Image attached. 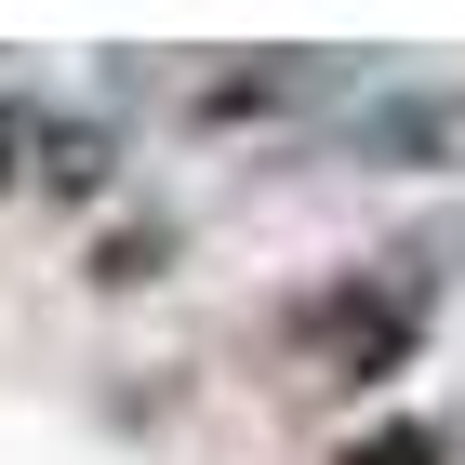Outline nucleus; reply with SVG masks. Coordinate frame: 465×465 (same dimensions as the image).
Returning <instances> with one entry per match:
<instances>
[{"label":"nucleus","instance_id":"f257e3e1","mask_svg":"<svg viewBox=\"0 0 465 465\" xmlns=\"http://www.w3.org/2000/svg\"><path fill=\"white\" fill-rule=\"evenodd\" d=\"M292 346L332 386H386L399 359L426 346V266H346V280L292 292Z\"/></svg>","mask_w":465,"mask_h":465},{"label":"nucleus","instance_id":"f03ea898","mask_svg":"<svg viewBox=\"0 0 465 465\" xmlns=\"http://www.w3.org/2000/svg\"><path fill=\"white\" fill-rule=\"evenodd\" d=\"M27 186H54V200H107L120 186V134L80 107H27Z\"/></svg>","mask_w":465,"mask_h":465},{"label":"nucleus","instance_id":"7ed1b4c3","mask_svg":"<svg viewBox=\"0 0 465 465\" xmlns=\"http://www.w3.org/2000/svg\"><path fill=\"white\" fill-rule=\"evenodd\" d=\"M292 94H320V67H213V80H200V120H240V107H292Z\"/></svg>","mask_w":465,"mask_h":465},{"label":"nucleus","instance_id":"20e7f679","mask_svg":"<svg viewBox=\"0 0 465 465\" xmlns=\"http://www.w3.org/2000/svg\"><path fill=\"white\" fill-rule=\"evenodd\" d=\"M332 465H452V426L439 412H399V426H372V439H346Z\"/></svg>","mask_w":465,"mask_h":465},{"label":"nucleus","instance_id":"39448f33","mask_svg":"<svg viewBox=\"0 0 465 465\" xmlns=\"http://www.w3.org/2000/svg\"><path fill=\"white\" fill-rule=\"evenodd\" d=\"M160 252H173V226H160V213H146V226H107V240H94V280L134 292V280H160Z\"/></svg>","mask_w":465,"mask_h":465},{"label":"nucleus","instance_id":"423d86ee","mask_svg":"<svg viewBox=\"0 0 465 465\" xmlns=\"http://www.w3.org/2000/svg\"><path fill=\"white\" fill-rule=\"evenodd\" d=\"M0 186H27V107H0Z\"/></svg>","mask_w":465,"mask_h":465}]
</instances>
